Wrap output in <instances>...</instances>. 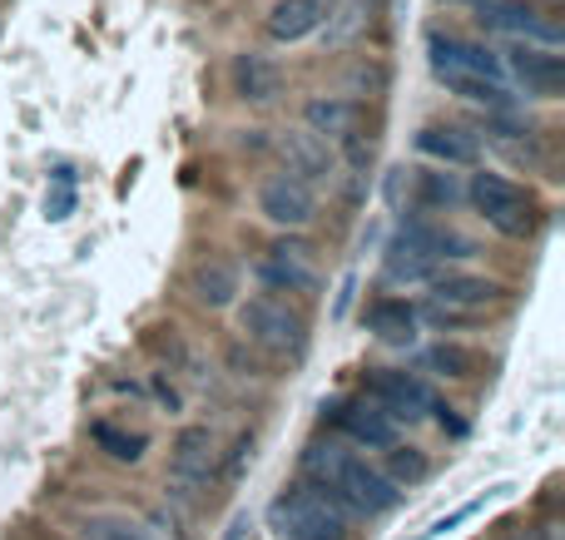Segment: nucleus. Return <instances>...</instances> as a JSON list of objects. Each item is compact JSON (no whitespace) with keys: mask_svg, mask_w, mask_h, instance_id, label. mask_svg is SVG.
<instances>
[{"mask_svg":"<svg viewBox=\"0 0 565 540\" xmlns=\"http://www.w3.org/2000/svg\"><path fill=\"white\" fill-rule=\"evenodd\" d=\"M302 472L348 516H382L402 501V492L377 466H367L358 452H348V446H338V442H312L308 452H302Z\"/></svg>","mask_w":565,"mask_h":540,"instance_id":"nucleus-1","label":"nucleus"},{"mask_svg":"<svg viewBox=\"0 0 565 540\" xmlns=\"http://www.w3.org/2000/svg\"><path fill=\"white\" fill-rule=\"evenodd\" d=\"M268 526L282 540H348V511L318 486H288L268 506Z\"/></svg>","mask_w":565,"mask_h":540,"instance_id":"nucleus-2","label":"nucleus"},{"mask_svg":"<svg viewBox=\"0 0 565 540\" xmlns=\"http://www.w3.org/2000/svg\"><path fill=\"white\" fill-rule=\"evenodd\" d=\"M467 198H471V208L507 238H526L531 228H536V198H531L521 184L501 179V174H487V169L471 174Z\"/></svg>","mask_w":565,"mask_h":540,"instance_id":"nucleus-3","label":"nucleus"},{"mask_svg":"<svg viewBox=\"0 0 565 540\" xmlns=\"http://www.w3.org/2000/svg\"><path fill=\"white\" fill-rule=\"evenodd\" d=\"M238 327H244L248 343H258L264 353H278V357H298L308 333H302V317L292 313L288 303L268 293H254L244 307H238Z\"/></svg>","mask_w":565,"mask_h":540,"instance_id":"nucleus-4","label":"nucleus"},{"mask_svg":"<svg viewBox=\"0 0 565 540\" xmlns=\"http://www.w3.org/2000/svg\"><path fill=\"white\" fill-rule=\"evenodd\" d=\"M501 65L511 69V79H516L531 99H561L565 95V55L556 45L516 40V45L507 50V60H501Z\"/></svg>","mask_w":565,"mask_h":540,"instance_id":"nucleus-5","label":"nucleus"},{"mask_svg":"<svg viewBox=\"0 0 565 540\" xmlns=\"http://www.w3.org/2000/svg\"><path fill=\"white\" fill-rule=\"evenodd\" d=\"M477 20L487 30H501L511 40H536V45H556L565 40V30L546 10H536L531 0H477Z\"/></svg>","mask_w":565,"mask_h":540,"instance_id":"nucleus-6","label":"nucleus"},{"mask_svg":"<svg viewBox=\"0 0 565 540\" xmlns=\"http://www.w3.org/2000/svg\"><path fill=\"white\" fill-rule=\"evenodd\" d=\"M258 214L274 228H308L312 214H318V194H312V184H302V179L274 174L258 188Z\"/></svg>","mask_w":565,"mask_h":540,"instance_id":"nucleus-7","label":"nucleus"},{"mask_svg":"<svg viewBox=\"0 0 565 540\" xmlns=\"http://www.w3.org/2000/svg\"><path fill=\"white\" fill-rule=\"evenodd\" d=\"M367 397L392 417V422H417V417H427L431 407H437L431 387L422 382V377H412V372H372L367 377Z\"/></svg>","mask_w":565,"mask_h":540,"instance_id":"nucleus-8","label":"nucleus"},{"mask_svg":"<svg viewBox=\"0 0 565 540\" xmlns=\"http://www.w3.org/2000/svg\"><path fill=\"white\" fill-rule=\"evenodd\" d=\"M214 472V432L209 426H184L169 456V486H174L184 501H194V492L209 482Z\"/></svg>","mask_w":565,"mask_h":540,"instance_id":"nucleus-9","label":"nucleus"},{"mask_svg":"<svg viewBox=\"0 0 565 540\" xmlns=\"http://www.w3.org/2000/svg\"><path fill=\"white\" fill-rule=\"evenodd\" d=\"M328 412L332 426H342V432L352 436L358 446H367V452H382V446L397 442V422H392L387 412H382L372 397H352V402H332L322 407Z\"/></svg>","mask_w":565,"mask_h":540,"instance_id":"nucleus-10","label":"nucleus"},{"mask_svg":"<svg viewBox=\"0 0 565 540\" xmlns=\"http://www.w3.org/2000/svg\"><path fill=\"white\" fill-rule=\"evenodd\" d=\"M431 75H491L507 79V65H501L497 50L477 45V40L461 35H431Z\"/></svg>","mask_w":565,"mask_h":540,"instance_id":"nucleus-11","label":"nucleus"},{"mask_svg":"<svg viewBox=\"0 0 565 540\" xmlns=\"http://www.w3.org/2000/svg\"><path fill=\"white\" fill-rule=\"evenodd\" d=\"M278 159H282V174L302 179V184H322V179H332V169H338V154H332L328 139L312 134V129H288V134L278 139Z\"/></svg>","mask_w":565,"mask_h":540,"instance_id":"nucleus-12","label":"nucleus"},{"mask_svg":"<svg viewBox=\"0 0 565 540\" xmlns=\"http://www.w3.org/2000/svg\"><path fill=\"white\" fill-rule=\"evenodd\" d=\"M328 10H332V0H274L264 30H268V40H278V45H298V40L318 35Z\"/></svg>","mask_w":565,"mask_h":540,"instance_id":"nucleus-13","label":"nucleus"},{"mask_svg":"<svg viewBox=\"0 0 565 540\" xmlns=\"http://www.w3.org/2000/svg\"><path fill=\"white\" fill-rule=\"evenodd\" d=\"M258 283L274 288V293H318V273L298 258V248L278 244L274 253L258 263Z\"/></svg>","mask_w":565,"mask_h":540,"instance_id":"nucleus-14","label":"nucleus"},{"mask_svg":"<svg viewBox=\"0 0 565 540\" xmlns=\"http://www.w3.org/2000/svg\"><path fill=\"white\" fill-rule=\"evenodd\" d=\"M234 89L248 105H268L282 95V69L258 50H244V55H234Z\"/></svg>","mask_w":565,"mask_h":540,"instance_id":"nucleus-15","label":"nucleus"},{"mask_svg":"<svg viewBox=\"0 0 565 540\" xmlns=\"http://www.w3.org/2000/svg\"><path fill=\"white\" fill-rule=\"evenodd\" d=\"M417 149L427 159H437V164H477L481 159V149H477V139L467 134V129H457V125H427L417 134Z\"/></svg>","mask_w":565,"mask_h":540,"instance_id":"nucleus-16","label":"nucleus"},{"mask_svg":"<svg viewBox=\"0 0 565 540\" xmlns=\"http://www.w3.org/2000/svg\"><path fill=\"white\" fill-rule=\"evenodd\" d=\"M397 234L407 238V244H417L422 253L431 258V263H441V258H471V253H477V244H471V238L451 234V228H441V224H427V218H412V224H402Z\"/></svg>","mask_w":565,"mask_h":540,"instance_id":"nucleus-17","label":"nucleus"},{"mask_svg":"<svg viewBox=\"0 0 565 540\" xmlns=\"http://www.w3.org/2000/svg\"><path fill=\"white\" fill-rule=\"evenodd\" d=\"M367 327L387 347H412V337H417V307L402 303V298H382V303L367 307Z\"/></svg>","mask_w":565,"mask_h":540,"instance_id":"nucleus-18","label":"nucleus"},{"mask_svg":"<svg viewBox=\"0 0 565 540\" xmlns=\"http://www.w3.org/2000/svg\"><path fill=\"white\" fill-rule=\"evenodd\" d=\"M352 119H358V109L342 95H312L308 105H302V129H312V134H322V139H342L352 129Z\"/></svg>","mask_w":565,"mask_h":540,"instance_id":"nucleus-19","label":"nucleus"},{"mask_svg":"<svg viewBox=\"0 0 565 540\" xmlns=\"http://www.w3.org/2000/svg\"><path fill=\"white\" fill-rule=\"evenodd\" d=\"M189 283H194V298L204 307H234V298H238V273H234V263H224V258L199 263Z\"/></svg>","mask_w":565,"mask_h":540,"instance_id":"nucleus-20","label":"nucleus"},{"mask_svg":"<svg viewBox=\"0 0 565 540\" xmlns=\"http://www.w3.org/2000/svg\"><path fill=\"white\" fill-rule=\"evenodd\" d=\"M431 288H437L441 303H461V307H481L501 293L487 278H467V273H431Z\"/></svg>","mask_w":565,"mask_h":540,"instance_id":"nucleus-21","label":"nucleus"},{"mask_svg":"<svg viewBox=\"0 0 565 540\" xmlns=\"http://www.w3.org/2000/svg\"><path fill=\"white\" fill-rule=\"evenodd\" d=\"M387 273L397 278V283H422V278H431L437 273V263H431L427 253H422L417 244H407V238H392L387 244Z\"/></svg>","mask_w":565,"mask_h":540,"instance_id":"nucleus-22","label":"nucleus"},{"mask_svg":"<svg viewBox=\"0 0 565 540\" xmlns=\"http://www.w3.org/2000/svg\"><path fill=\"white\" fill-rule=\"evenodd\" d=\"M511 492H516V486H491V492L471 496V501H467V506H457V511H451V516H441V521H431V526H427V531H422L417 540H441V536H451V531H457V526H467L477 511H487L491 501H501V496H511Z\"/></svg>","mask_w":565,"mask_h":540,"instance_id":"nucleus-23","label":"nucleus"},{"mask_svg":"<svg viewBox=\"0 0 565 540\" xmlns=\"http://www.w3.org/2000/svg\"><path fill=\"white\" fill-rule=\"evenodd\" d=\"M422 367L437 377H471L477 372V353H467V347H457V343H437L422 353Z\"/></svg>","mask_w":565,"mask_h":540,"instance_id":"nucleus-24","label":"nucleus"},{"mask_svg":"<svg viewBox=\"0 0 565 540\" xmlns=\"http://www.w3.org/2000/svg\"><path fill=\"white\" fill-rule=\"evenodd\" d=\"M382 452H387V472H382V476H387L392 486H417L422 476H427V456H422L417 446H397V442H392V446H382Z\"/></svg>","mask_w":565,"mask_h":540,"instance_id":"nucleus-25","label":"nucleus"},{"mask_svg":"<svg viewBox=\"0 0 565 540\" xmlns=\"http://www.w3.org/2000/svg\"><path fill=\"white\" fill-rule=\"evenodd\" d=\"M89 436H95V446H105L115 462H139V456H145V446H149L139 432H119V426H109V422H95V426H89Z\"/></svg>","mask_w":565,"mask_h":540,"instance_id":"nucleus-26","label":"nucleus"},{"mask_svg":"<svg viewBox=\"0 0 565 540\" xmlns=\"http://www.w3.org/2000/svg\"><path fill=\"white\" fill-rule=\"evenodd\" d=\"M362 20H367V6H362V0H348V6L338 10V20L328 15L318 30H322V35H328V45H348V35L362 25Z\"/></svg>","mask_w":565,"mask_h":540,"instance_id":"nucleus-27","label":"nucleus"},{"mask_svg":"<svg viewBox=\"0 0 565 540\" xmlns=\"http://www.w3.org/2000/svg\"><path fill=\"white\" fill-rule=\"evenodd\" d=\"M417 188H422V204H431V208H451L461 198L451 174H417Z\"/></svg>","mask_w":565,"mask_h":540,"instance_id":"nucleus-28","label":"nucleus"},{"mask_svg":"<svg viewBox=\"0 0 565 540\" xmlns=\"http://www.w3.org/2000/svg\"><path fill=\"white\" fill-rule=\"evenodd\" d=\"M55 184L60 188L45 198V218H55V224H60V218H70V208H75V194H70V169H60Z\"/></svg>","mask_w":565,"mask_h":540,"instance_id":"nucleus-29","label":"nucleus"},{"mask_svg":"<svg viewBox=\"0 0 565 540\" xmlns=\"http://www.w3.org/2000/svg\"><path fill=\"white\" fill-rule=\"evenodd\" d=\"M85 540H149V536L135 531V526H125V521H99V526H89Z\"/></svg>","mask_w":565,"mask_h":540,"instance_id":"nucleus-30","label":"nucleus"},{"mask_svg":"<svg viewBox=\"0 0 565 540\" xmlns=\"http://www.w3.org/2000/svg\"><path fill=\"white\" fill-rule=\"evenodd\" d=\"M531 540H556V531H541V536H531Z\"/></svg>","mask_w":565,"mask_h":540,"instance_id":"nucleus-31","label":"nucleus"}]
</instances>
